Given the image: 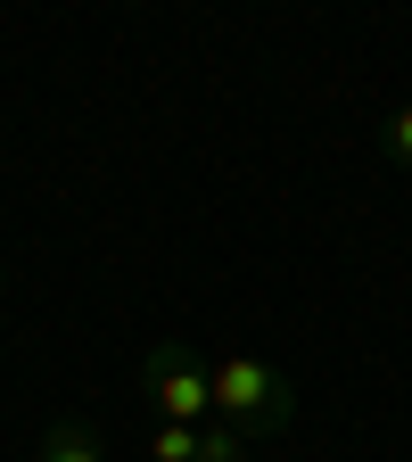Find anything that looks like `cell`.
I'll use <instances>...</instances> for the list:
<instances>
[{
  "label": "cell",
  "instance_id": "6da1fadb",
  "mask_svg": "<svg viewBox=\"0 0 412 462\" xmlns=\"http://www.w3.org/2000/svg\"><path fill=\"white\" fill-rule=\"evenodd\" d=\"M206 380H215V421H240L248 438L288 430V413H298V388H288V372L264 364V356H215Z\"/></svg>",
  "mask_w": 412,
  "mask_h": 462
},
{
  "label": "cell",
  "instance_id": "7a4b0ae2",
  "mask_svg": "<svg viewBox=\"0 0 412 462\" xmlns=\"http://www.w3.org/2000/svg\"><path fill=\"white\" fill-rule=\"evenodd\" d=\"M141 388H149V413H157V421H182V430H206V421H215V380H206V364L190 356L182 338L149 346Z\"/></svg>",
  "mask_w": 412,
  "mask_h": 462
},
{
  "label": "cell",
  "instance_id": "3957f363",
  "mask_svg": "<svg viewBox=\"0 0 412 462\" xmlns=\"http://www.w3.org/2000/svg\"><path fill=\"white\" fill-rule=\"evenodd\" d=\"M33 462H107V454H99V438H91L83 421H58V430L41 438V454H33Z\"/></svg>",
  "mask_w": 412,
  "mask_h": 462
},
{
  "label": "cell",
  "instance_id": "277c9868",
  "mask_svg": "<svg viewBox=\"0 0 412 462\" xmlns=\"http://www.w3.org/2000/svg\"><path fill=\"white\" fill-rule=\"evenodd\" d=\"M248 446H256V438H248L240 421H206V430H198V462H248Z\"/></svg>",
  "mask_w": 412,
  "mask_h": 462
},
{
  "label": "cell",
  "instance_id": "5b68a950",
  "mask_svg": "<svg viewBox=\"0 0 412 462\" xmlns=\"http://www.w3.org/2000/svg\"><path fill=\"white\" fill-rule=\"evenodd\" d=\"M149 462H198V430H182V421H149Z\"/></svg>",
  "mask_w": 412,
  "mask_h": 462
},
{
  "label": "cell",
  "instance_id": "8992f818",
  "mask_svg": "<svg viewBox=\"0 0 412 462\" xmlns=\"http://www.w3.org/2000/svg\"><path fill=\"white\" fill-rule=\"evenodd\" d=\"M380 157H388L396 173H412V107H396V116H388V133H380Z\"/></svg>",
  "mask_w": 412,
  "mask_h": 462
},
{
  "label": "cell",
  "instance_id": "52a82bcc",
  "mask_svg": "<svg viewBox=\"0 0 412 462\" xmlns=\"http://www.w3.org/2000/svg\"><path fill=\"white\" fill-rule=\"evenodd\" d=\"M0 298H9V273H0Z\"/></svg>",
  "mask_w": 412,
  "mask_h": 462
}]
</instances>
